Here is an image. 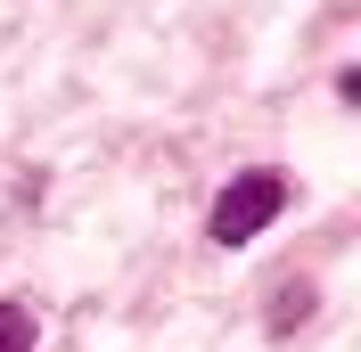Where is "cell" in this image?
<instances>
[{"label":"cell","instance_id":"cell-1","mask_svg":"<svg viewBox=\"0 0 361 352\" xmlns=\"http://www.w3.org/2000/svg\"><path fill=\"white\" fill-rule=\"evenodd\" d=\"M279 213H288V180H279V172H238L222 189V205H214V238L247 246V238H263Z\"/></svg>","mask_w":361,"mask_h":352},{"label":"cell","instance_id":"cell-2","mask_svg":"<svg viewBox=\"0 0 361 352\" xmlns=\"http://www.w3.org/2000/svg\"><path fill=\"white\" fill-rule=\"evenodd\" d=\"M295 320H312V287H304V279L279 287V303H271V336H288Z\"/></svg>","mask_w":361,"mask_h":352},{"label":"cell","instance_id":"cell-3","mask_svg":"<svg viewBox=\"0 0 361 352\" xmlns=\"http://www.w3.org/2000/svg\"><path fill=\"white\" fill-rule=\"evenodd\" d=\"M0 352H33V311L25 303H0Z\"/></svg>","mask_w":361,"mask_h":352}]
</instances>
